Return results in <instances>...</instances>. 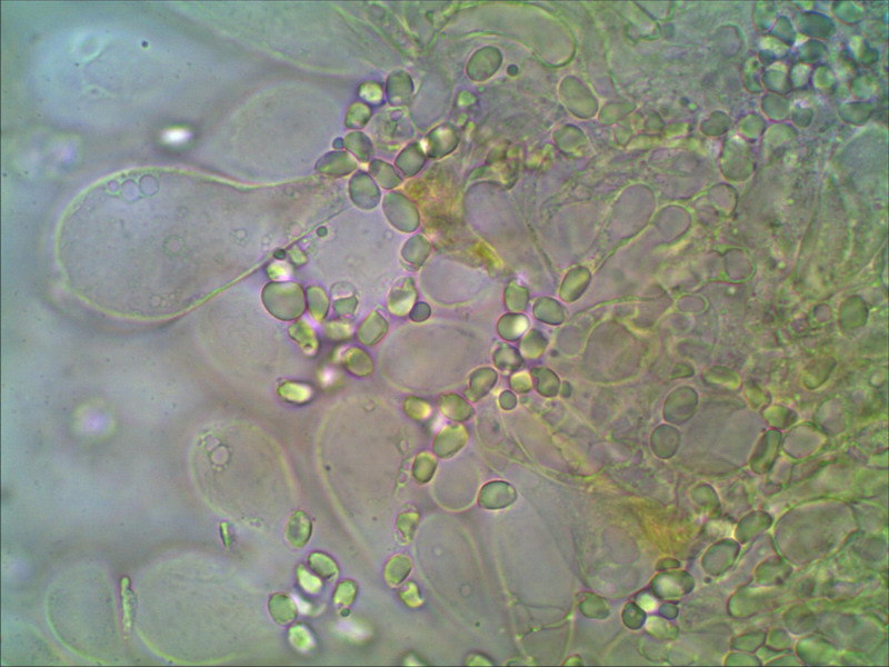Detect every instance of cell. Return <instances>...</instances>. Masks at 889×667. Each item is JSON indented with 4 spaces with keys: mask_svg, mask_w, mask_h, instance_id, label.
Returning a JSON list of instances; mask_svg holds the SVG:
<instances>
[{
    "mask_svg": "<svg viewBox=\"0 0 889 667\" xmlns=\"http://www.w3.org/2000/svg\"><path fill=\"white\" fill-rule=\"evenodd\" d=\"M210 181L178 169L106 178L70 206L57 251L68 288L111 315L179 316L212 292Z\"/></svg>",
    "mask_w": 889,
    "mask_h": 667,
    "instance_id": "6da1fadb",
    "label": "cell"
},
{
    "mask_svg": "<svg viewBox=\"0 0 889 667\" xmlns=\"http://www.w3.org/2000/svg\"><path fill=\"white\" fill-rule=\"evenodd\" d=\"M130 578L128 576L121 577L120 580V596L122 605V627L123 633L129 635L133 618L137 609V598L133 590L130 588Z\"/></svg>",
    "mask_w": 889,
    "mask_h": 667,
    "instance_id": "7a4b0ae2",
    "label": "cell"
}]
</instances>
